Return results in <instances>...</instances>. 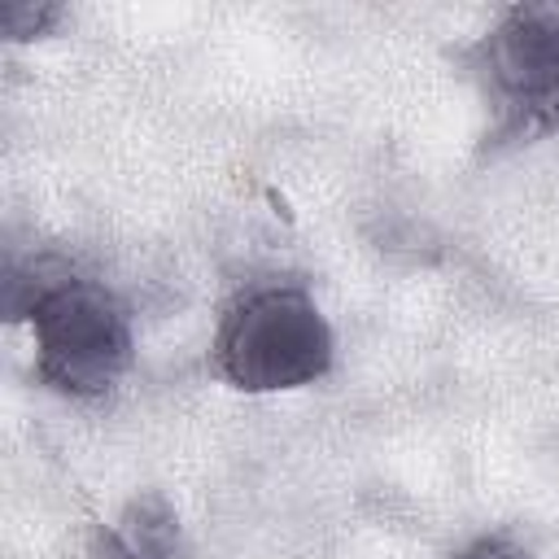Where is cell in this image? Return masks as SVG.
I'll list each match as a JSON object with an SVG mask.
<instances>
[{
    "label": "cell",
    "instance_id": "7a4b0ae2",
    "mask_svg": "<svg viewBox=\"0 0 559 559\" xmlns=\"http://www.w3.org/2000/svg\"><path fill=\"white\" fill-rule=\"evenodd\" d=\"M39 376L70 397L109 393L131 367L135 341L122 301L96 280H52L31 301Z\"/></svg>",
    "mask_w": 559,
    "mask_h": 559
},
{
    "label": "cell",
    "instance_id": "277c9868",
    "mask_svg": "<svg viewBox=\"0 0 559 559\" xmlns=\"http://www.w3.org/2000/svg\"><path fill=\"white\" fill-rule=\"evenodd\" d=\"M114 555L118 559H183L179 528H175V515L166 511V502H157V498L135 502L114 528Z\"/></svg>",
    "mask_w": 559,
    "mask_h": 559
},
{
    "label": "cell",
    "instance_id": "5b68a950",
    "mask_svg": "<svg viewBox=\"0 0 559 559\" xmlns=\"http://www.w3.org/2000/svg\"><path fill=\"white\" fill-rule=\"evenodd\" d=\"M57 4H4V35L9 39H31L44 35L48 22H57Z\"/></svg>",
    "mask_w": 559,
    "mask_h": 559
},
{
    "label": "cell",
    "instance_id": "6da1fadb",
    "mask_svg": "<svg viewBox=\"0 0 559 559\" xmlns=\"http://www.w3.org/2000/svg\"><path fill=\"white\" fill-rule=\"evenodd\" d=\"M214 367L245 393L301 389L332 367V328L301 288H253L214 332Z\"/></svg>",
    "mask_w": 559,
    "mask_h": 559
},
{
    "label": "cell",
    "instance_id": "3957f363",
    "mask_svg": "<svg viewBox=\"0 0 559 559\" xmlns=\"http://www.w3.org/2000/svg\"><path fill=\"white\" fill-rule=\"evenodd\" d=\"M476 79L498 144L559 131V4H515L476 48Z\"/></svg>",
    "mask_w": 559,
    "mask_h": 559
},
{
    "label": "cell",
    "instance_id": "8992f818",
    "mask_svg": "<svg viewBox=\"0 0 559 559\" xmlns=\"http://www.w3.org/2000/svg\"><path fill=\"white\" fill-rule=\"evenodd\" d=\"M454 559H533V555L520 550V546H511V542H502V537H480L467 550H459Z\"/></svg>",
    "mask_w": 559,
    "mask_h": 559
}]
</instances>
